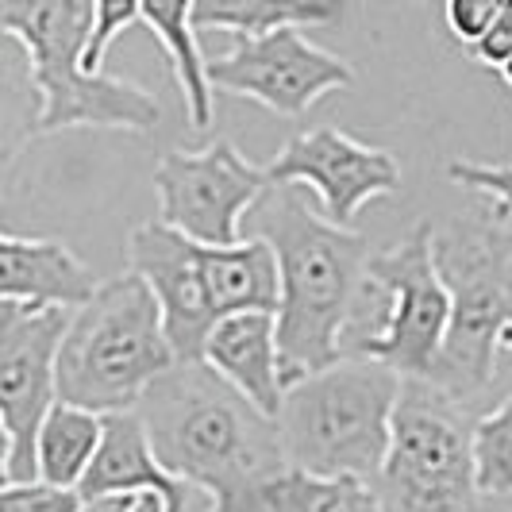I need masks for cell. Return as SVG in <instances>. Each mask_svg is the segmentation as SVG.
Instances as JSON below:
<instances>
[{
	"instance_id": "1",
	"label": "cell",
	"mask_w": 512,
	"mask_h": 512,
	"mask_svg": "<svg viewBox=\"0 0 512 512\" xmlns=\"http://www.w3.org/2000/svg\"><path fill=\"white\" fill-rule=\"evenodd\" d=\"M247 235L278 255V347L285 385H297L347 355L343 335L362 282H370V247L359 231L312 212L305 185H270L247 212Z\"/></svg>"
},
{
	"instance_id": "2",
	"label": "cell",
	"mask_w": 512,
	"mask_h": 512,
	"mask_svg": "<svg viewBox=\"0 0 512 512\" xmlns=\"http://www.w3.org/2000/svg\"><path fill=\"white\" fill-rule=\"evenodd\" d=\"M158 462L224 512L247 489L289 470L282 424L205 359L174 362L139 401Z\"/></svg>"
},
{
	"instance_id": "3",
	"label": "cell",
	"mask_w": 512,
	"mask_h": 512,
	"mask_svg": "<svg viewBox=\"0 0 512 512\" xmlns=\"http://www.w3.org/2000/svg\"><path fill=\"white\" fill-rule=\"evenodd\" d=\"M0 27L27 51L31 85L39 93L31 135L66 128H158L162 108L147 89L85 66L97 31V0H0Z\"/></svg>"
},
{
	"instance_id": "4",
	"label": "cell",
	"mask_w": 512,
	"mask_h": 512,
	"mask_svg": "<svg viewBox=\"0 0 512 512\" xmlns=\"http://www.w3.org/2000/svg\"><path fill=\"white\" fill-rule=\"evenodd\" d=\"M436 266L451 289V328L432 370L466 409H482L497 382L501 335L512 328V216L493 201L436 231Z\"/></svg>"
},
{
	"instance_id": "5",
	"label": "cell",
	"mask_w": 512,
	"mask_h": 512,
	"mask_svg": "<svg viewBox=\"0 0 512 512\" xmlns=\"http://www.w3.org/2000/svg\"><path fill=\"white\" fill-rule=\"evenodd\" d=\"M178 362L162 305L143 274H120L74 308L58 347V401L81 409L128 412Z\"/></svg>"
},
{
	"instance_id": "6",
	"label": "cell",
	"mask_w": 512,
	"mask_h": 512,
	"mask_svg": "<svg viewBox=\"0 0 512 512\" xmlns=\"http://www.w3.org/2000/svg\"><path fill=\"white\" fill-rule=\"evenodd\" d=\"M405 378L378 359H343L285 389L282 424L289 466L324 478L374 482L382 470L393 409Z\"/></svg>"
},
{
	"instance_id": "7",
	"label": "cell",
	"mask_w": 512,
	"mask_h": 512,
	"mask_svg": "<svg viewBox=\"0 0 512 512\" xmlns=\"http://www.w3.org/2000/svg\"><path fill=\"white\" fill-rule=\"evenodd\" d=\"M474 409L432 378H405L374 493L385 512H482Z\"/></svg>"
},
{
	"instance_id": "8",
	"label": "cell",
	"mask_w": 512,
	"mask_h": 512,
	"mask_svg": "<svg viewBox=\"0 0 512 512\" xmlns=\"http://www.w3.org/2000/svg\"><path fill=\"white\" fill-rule=\"evenodd\" d=\"M366 278L389 293L382 328L359 335L347 355L378 359L401 378H432L451 328V289L436 266V228H416L382 255H370Z\"/></svg>"
},
{
	"instance_id": "9",
	"label": "cell",
	"mask_w": 512,
	"mask_h": 512,
	"mask_svg": "<svg viewBox=\"0 0 512 512\" xmlns=\"http://www.w3.org/2000/svg\"><path fill=\"white\" fill-rule=\"evenodd\" d=\"M70 308H31L0 301V428H4V482H35V443L47 412L58 405V347L66 339Z\"/></svg>"
},
{
	"instance_id": "10",
	"label": "cell",
	"mask_w": 512,
	"mask_h": 512,
	"mask_svg": "<svg viewBox=\"0 0 512 512\" xmlns=\"http://www.w3.org/2000/svg\"><path fill=\"white\" fill-rule=\"evenodd\" d=\"M158 220L205 247H231L243 235V216L270 189L266 166L247 162L228 139L205 151H166L154 170Z\"/></svg>"
},
{
	"instance_id": "11",
	"label": "cell",
	"mask_w": 512,
	"mask_h": 512,
	"mask_svg": "<svg viewBox=\"0 0 512 512\" xmlns=\"http://www.w3.org/2000/svg\"><path fill=\"white\" fill-rule=\"evenodd\" d=\"M212 89L247 97L278 116H305L320 97L351 89L355 70L332 51L308 43L301 27H282L258 39H243L224 58L208 62Z\"/></svg>"
},
{
	"instance_id": "12",
	"label": "cell",
	"mask_w": 512,
	"mask_h": 512,
	"mask_svg": "<svg viewBox=\"0 0 512 512\" xmlns=\"http://www.w3.org/2000/svg\"><path fill=\"white\" fill-rule=\"evenodd\" d=\"M270 185H308L320 197V212L351 228L374 197L401 189V166L389 151H378L339 128L293 135L278 158L266 162Z\"/></svg>"
},
{
	"instance_id": "13",
	"label": "cell",
	"mask_w": 512,
	"mask_h": 512,
	"mask_svg": "<svg viewBox=\"0 0 512 512\" xmlns=\"http://www.w3.org/2000/svg\"><path fill=\"white\" fill-rule=\"evenodd\" d=\"M128 262L154 289L178 362L205 359L208 335L220 324L216 305L208 297L205 243L181 235L178 228H170L162 220H147L131 231Z\"/></svg>"
},
{
	"instance_id": "14",
	"label": "cell",
	"mask_w": 512,
	"mask_h": 512,
	"mask_svg": "<svg viewBox=\"0 0 512 512\" xmlns=\"http://www.w3.org/2000/svg\"><path fill=\"white\" fill-rule=\"evenodd\" d=\"M81 497L97 501V497H139V493H162L170 512H185L189 505V482H181L178 474H170L147 436V424L139 409L108 412L104 416V439L97 459L89 466Z\"/></svg>"
},
{
	"instance_id": "15",
	"label": "cell",
	"mask_w": 512,
	"mask_h": 512,
	"mask_svg": "<svg viewBox=\"0 0 512 512\" xmlns=\"http://www.w3.org/2000/svg\"><path fill=\"white\" fill-rule=\"evenodd\" d=\"M97 278L81 258L39 235H4L0 239V301H20L31 308H81L97 297Z\"/></svg>"
},
{
	"instance_id": "16",
	"label": "cell",
	"mask_w": 512,
	"mask_h": 512,
	"mask_svg": "<svg viewBox=\"0 0 512 512\" xmlns=\"http://www.w3.org/2000/svg\"><path fill=\"white\" fill-rule=\"evenodd\" d=\"M205 362L247 393L262 412L278 420L285 401V370L278 347V316L274 312H235L224 316L205 343Z\"/></svg>"
},
{
	"instance_id": "17",
	"label": "cell",
	"mask_w": 512,
	"mask_h": 512,
	"mask_svg": "<svg viewBox=\"0 0 512 512\" xmlns=\"http://www.w3.org/2000/svg\"><path fill=\"white\" fill-rule=\"evenodd\" d=\"M205 278L220 320L235 312H278V255L258 235H247L231 247H205Z\"/></svg>"
},
{
	"instance_id": "18",
	"label": "cell",
	"mask_w": 512,
	"mask_h": 512,
	"mask_svg": "<svg viewBox=\"0 0 512 512\" xmlns=\"http://www.w3.org/2000/svg\"><path fill=\"white\" fill-rule=\"evenodd\" d=\"M224 512H385L378 493L362 478H324L289 466L247 489Z\"/></svg>"
},
{
	"instance_id": "19",
	"label": "cell",
	"mask_w": 512,
	"mask_h": 512,
	"mask_svg": "<svg viewBox=\"0 0 512 512\" xmlns=\"http://www.w3.org/2000/svg\"><path fill=\"white\" fill-rule=\"evenodd\" d=\"M143 24L154 31V39L162 43L174 66L189 124L205 131L212 124V81H208V58L197 43L193 0H143Z\"/></svg>"
},
{
	"instance_id": "20",
	"label": "cell",
	"mask_w": 512,
	"mask_h": 512,
	"mask_svg": "<svg viewBox=\"0 0 512 512\" xmlns=\"http://www.w3.org/2000/svg\"><path fill=\"white\" fill-rule=\"evenodd\" d=\"M343 16V0H193L197 31H235L258 39L282 27H328Z\"/></svg>"
},
{
	"instance_id": "21",
	"label": "cell",
	"mask_w": 512,
	"mask_h": 512,
	"mask_svg": "<svg viewBox=\"0 0 512 512\" xmlns=\"http://www.w3.org/2000/svg\"><path fill=\"white\" fill-rule=\"evenodd\" d=\"M104 439V416L93 409H81L70 401H58L43 428H39V443H35V459H39V478L54 482V486L77 489L85 482L89 466L97 459Z\"/></svg>"
},
{
	"instance_id": "22",
	"label": "cell",
	"mask_w": 512,
	"mask_h": 512,
	"mask_svg": "<svg viewBox=\"0 0 512 512\" xmlns=\"http://www.w3.org/2000/svg\"><path fill=\"white\" fill-rule=\"evenodd\" d=\"M474 470L482 497H512V397L478 416Z\"/></svg>"
},
{
	"instance_id": "23",
	"label": "cell",
	"mask_w": 512,
	"mask_h": 512,
	"mask_svg": "<svg viewBox=\"0 0 512 512\" xmlns=\"http://www.w3.org/2000/svg\"><path fill=\"white\" fill-rule=\"evenodd\" d=\"M81 489L54 486V482H4L0 512H81Z\"/></svg>"
},
{
	"instance_id": "24",
	"label": "cell",
	"mask_w": 512,
	"mask_h": 512,
	"mask_svg": "<svg viewBox=\"0 0 512 512\" xmlns=\"http://www.w3.org/2000/svg\"><path fill=\"white\" fill-rule=\"evenodd\" d=\"M447 178L455 181V185H466V189L489 197L505 216H512V166H482V162L451 158L447 162Z\"/></svg>"
},
{
	"instance_id": "25",
	"label": "cell",
	"mask_w": 512,
	"mask_h": 512,
	"mask_svg": "<svg viewBox=\"0 0 512 512\" xmlns=\"http://www.w3.org/2000/svg\"><path fill=\"white\" fill-rule=\"evenodd\" d=\"M135 20H143V0H97V31H93V43L85 54V66L93 74H101V62L112 47V39L120 31H128Z\"/></svg>"
},
{
	"instance_id": "26",
	"label": "cell",
	"mask_w": 512,
	"mask_h": 512,
	"mask_svg": "<svg viewBox=\"0 0 512 512\" xmlns=\"http://www.w3.org/2000/svg\"><path fill=\"white\" fill-rule=\"evenodd\" d=\"M501 8H505V0H447L443 16H447V27L462 47H474L493 27V20L501 16Z\"/></svg>"
},
{
	"instance_id": "27",
	"label": "cell",
	"mask_w": 512,
	"mask_h": 512,
	"mask_svg": "<svg viewBox=\"0 0 512 512\" xmlns=\"http://www.w3.org/2000/svg\"><path fill=\"white\" fill-rule=\"evenodd\" d=\"M470 54H474L482 66H489V70H501V66L509 62L512 58V0H505L501 16H497L493 27L470 47Z\"/></svg>"
},
{
	"instance_id": "28",
	"label": "cell",
	"mask_w": 512,
	"mask_h": 512,
	"mask_svg": "<svg viewBox=\"0 0 512 512\" xmlns=\"http://www.w3.org/2000/svg\"><path fill=\"white\" fill-rule=\"evenodd\" d=\"M135 497H97V501H85L81 512H128Z\"/></svg>"
},
{
	"instance_id": "29",
	"label": "cell",
	"mask_w": 512,
	"mask_h": 512,
	"mask_svg": "<svg viewBox=\"0 0 512 512\" xmlns=\"http://www.w3.org/2000/svg\"><path fill=\"white\" fill-rule=\"evenodd\" d=\"M128 512H170V505H166L162 493H139Z\"/></svg>"
},
{
	"instance_id": "30",
	"label": "cell",
	"mask_w": 512,
	"mask_h": 512,
	"mask_svg": "<svg viewBox=\"0 0 512 512\" xmlns=\"http://www.w3.org/2000/svg\"><path fill=\"white\" fill-rule=\"evenodd\" d=\"M501 355L512 359V328H505V335H501Z\"/></svg>"
},
{
	"instance_id": "31",
	"label": "cell",
	"mask_w": 512,
	"mask_h": 512,
	"mask_svg": "<svg viewBox=\"0 0 512 512\" xmlns=\"http://www.w3.org/2000/svg\"><path fill=\"white\" fill-rule=\"evenodd\" d=\"M497 74H501V81H505V85L512 89V58L505 62V66H501V70H497Z\"/></svg>"
}]
</instances>
